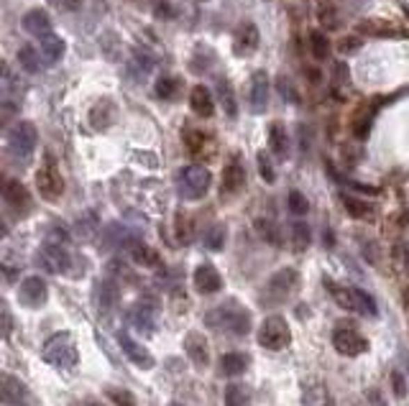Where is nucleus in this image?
Returning <instances> with one entry per match:
<instances>
[{
    "label": "nucleus",
    "instance_id": "nucleus-26",
    "mask_svg": "<svg viewBox=\"0 0 409 406\" xmlns=\"http://www.w3.org/2000/svg\"><path fill=\"white\" fill-rule=\"evenodd\" d=\"M3 401L10 406H24L29 401V389L24 381H18L13 375H3Z\"/></svg>",
    "mask_w": 409,
    "mask_h": 406
},
{
    "label": "nucleus",
    "instance_id": "nucleus-10",
    "mask_svg": "<svg viewBox=\"0 0 409 406\" xmlns=\"http://www.w3.org/2000/svg\"><path fill=\"white\" fill-rule=\"evenodd\" d=\"M39 263L44 266V271H49V274H70L72 256L64 243L44 241V245L39 250Z\"/></svg>",
    "mask_w": 409,
    "mask_h": 406
},
{
    "label": "nucleus",
    "instance_id": "nucleus-3",
    "mask_svg": "<svg viewBox=\"0 0 409 406\" xmlns=\"http://www.w3.org/2000/svg\"><path fill=\"white\" fill-rule=\"evenodd\" d=\"M41 358L54 368H74L77 366V360H79L74 337H72L70 332H56V335H51L47 343H44Z\"/></svg>",
    "mask_w": 409,
    "mask_h": 406
},
{
    "label": "nucleus",
    "instance_id": "nucleus-8",
    "mask_svg": "<svg viewBox=\"0 0 409 406\" xmlns=\"http://www.w3.org/2000/svg\"><path fill=\"white\" fill-rule=\"evenodd\" d=\"M210 181H213V177H210V172L205 166L189 164L179 172V181L177 184H179V195L184 200H200L210 189Z\"/></svg>",
    "mask_w": 409,
    "mask_h": 406
},
{
    "label": "nucleus",
    "instance_id": "nucleus-25",
    "mask_svg": "<svg viewBox=\"0 0 409 406\" xmlns=\"http://www.w3.org/2000/svg\"><path fill=\"white\" fill-rule=\"evenodd\" d=\"M128 253L134 258V263L143 266V268H159L161 266V256H159L157 248H151L141 241H131L128 243Z\"/></svg>",
    "mask_w": 409,
    "mask_h": 406
},
{
    "label": "nucleus",
    "instance_id": "nucleus-52",
    "mask_svg": "<svg viewBox=\"0 0 409 406\" xmlns=\"http://www.w3.org/2000/svg\"><path fill=\"white\" fill-rule=\"evenodd\" d=\"M197 3H202V0H197Z\"/></svg>",
    "mask_w": 409,
    "mask_h": 406
},
{
    "label": "nucleus",
    "instance_id": "nucleus-15",
    "mask_svg": "<svg viewBox=\"0 0 409 406\" xmlns=\"http://www.w3.org/2000/svg\"><path fill=\"white\" fill-rule=\"evenodd\" d=\"M246 187V169L238 161H230L225 169H223V179H220V197L230 200L236 197L241 189Z\"/></svg>",
    "mask_w": 409,
    "mask_h": 406
},
{
    "label": "nucleus",
    "instance_id": "nucleus-38",
    "mask_svg": "<svg viewBox=\"0 0 409 406\" xmlns=\"http://www.w3.org/2000/svg\"><path fill=\"white\" fill-rule=\"evenodd\" d=\"M310 238H312V233H310L307 222H294L291 225V245H294V250H305L310 245Z\"/></svg>",
    "mask_w": 409,
    "mask_h": 406
},
{
    "label": "nucleus",
    "instance_id": "nucleus-14",
    "mask_svg": "<svg viewBox=\"0 0 409 406\" xmlns=\"http://www.w3.org/2000/svg\"><path fill=\"white\" fill-rule=\"evenodd\" d=\"M128 322H131L136 330H143L146 335H151L154 327H157V302H151V299L136 302V304L131 307V312H128Z\"/></svg>",
    "mask_w": 409,
    "mask_h": 406
},
{
    "label": "nucleus",
    "instance_id": "nucleus-29",
    "mask_svg": "<svg viewBox=\"0 0 409 406\" xmlns=\"http://www.w3.org/2000/svg\"><path fill=\"white\" fill-rule=\"evenodd\" d=\"M251 366V358L243 355V352H225L220 358V373L223 375H241L248 371Z\"/></svg>",
    "mask_w": 409,
    "mask_h": 406
},
{
    "label": "nucleus",
    "instance_id": "nucleus-44",
    "mask_svg": "<svg viewBox=\"0 0 409 406\" xmlns=\"http://www.w3.org/2000/svg\"><path fill=\"white\" fill-rule=\"evenodd\" d=\"M108 396L118 406H138L136 404V396L128 389H108Z\"/></svg>",
    "mask_w": 409,
    "mask_h": 406
},
{
    "label": "nucleus",
    "instance_id": "nucleus-6",
    "mask_svg": "<svg viewBox=\"0 0 409 406\" xmlns=\"http://www.w3.org/2000/svg\"><path fill=\"white\" fill-rule=\"evenodd\" d=\"M36 189H39L41 200H47V202H56L62 197L64 179L54 156H44V161H41L39 172H36Z\"/></svg>",
    "mask_w": 409,
    "mask_h": 406
},
{
    "label": "nucleus",
    "instance_id": "nucleus-12",
    "mask_svg": "<svg viewBox=\"0 0 409 406\" xmlns=\"http://www.w3.org/2000/svg\"><path fill=\"white\" fill-rule=\"evenodd\" d=\"M246 100H248V108H251L253 115H261V113L268 108V77H266V72H253L251 74Z\"/></svg>",
    "mask_w": 409,
    "mask_h": 406
},
{
    "label": "nucleus",
    "instance_id": "nucleus-19",
    "mask_svg": "<svg viewBox=\"0 0 409 406\" xmlns=\"http://www.w3.org/2000/svg\"><path fill=\"white\" fill-rule=\"evenodd\" d=\"M302 404L305 406H335L332 401V393L328 391L323 381L317 378H310V381L302 383Z\"/></svg>",
    "mask_w": 409,
    "mask_h": 406
},
{
    "label": "nucleus",
    "instance_id": "nucleus-9",
    "mask_svg": "<svg viewBox=\"0 0 409 406\" xmlns=\"http://www.w3.org/2000/svg\"><path fill=\"white\" fill-rule=\"evenodd\" d=\"M36 138H39V133H36V125L29 123V120H21V123L13 125V131L8 136V143H10V154L21 161H29L33 156V151H36Z\"/></svg>",
    "mask_w": 409,
    "mask_h": 406
},
{
    "label": "nucleus",
    "instance_id": "nucleus-13",
    "mask_svg": "<svg viewBox=\"0 0 409 406\" xmlns=\"http://www.w3.org/2000/svg\"><path fill=\"white\" fill-rule=\"evenodd\" d=\"M118 345L120 350L126 352V358L134 363V366L143 368V371H149V368H154V355H151L146 348H143L138 340H134V337L128 335L126 330H120L118 332Z\"/></svg>",
    "mask_w": 409,
    "mask_h": 406
},
{
    "label": "nucleus",
    "instance_id": "nucleus-31",
    "mask_svg": "<svg viewBox=\"0 0 409 406\" xmlns=\"http://www.w3.org/2000/svg\"><path fill=\"white\" fill-rule=\"evenodd\" d=\"M340 202H343L346 212L353 220H371L374 218V204H369L366 200H358V197H353V195H343L340 197Z\"/></svg>",
    "mask_w": 409,
    "mask_h": 406
},
{
    "label": "nucleus",
    "instance_id": "nucleus-51",
    "mask_svg": "<svg viewBox=\"0 0 409 406\" xmlns=\"http://www.w3.org/2000/svg\"><path fill=\"white\" fill-rule=\"evenodd\" d=\"M90 406H100V404H90Z\"/></svg>",
    "mask_w": 409,
    "mask_h": 406
},
{
    "label": "nucleus",
    "instance_id": "nucleus-36",
    "mask_svg": "<svg viewBox=\"0 0 409 406\" xmlns=\"http://www.w3.org/2000/svg\"><path fill=\"white\" fill-rule=\"evenodd\" d=\"M251 404V393L246 386H238V383H230L225 389V406H248Z\"/></svg>",
    "mask_w": 409,
    "mask_h": 406
},
{
    "label": "nucleus",
    "instance_id": "nucleus-53",
    "mask_svg": "<svg viewBox=\"0 0 409 406\" xmlns=\"http://www.w3.org/2000/svg\"><path fill=\"white\" fill-rule=\"evenodd\" d=\"M174 406H179V404H174Z\"/></svg>",
    "mask_w": 409,
    "mask_h": 406
},
{
    "label": "nucleus",
    "instance_id": "nucleus-41",
    "mask_svg": "<svg viewBox=\"0 0 409 406\" xmlns=\"http://www.w3.org/2000/svg\"><path fill=\"white\" fill-rule=\"evenodd\" d=\"M202 241L210 250H220L223 245H225V225H213L205 233Z\"/></svg>",
    "mask_w": 409,
    "mask_h": 406
},
{
    "label": "nucleus",
    "instance_id": "nucleus-2",
    "mask_svg": "<svg viewBox=\"0 0 409 406\" xmlns=\"http://www.w3.org/2000/svg\"><path fill=\"white\" fill-rule=\"evenodd\" d=\"M299 289V271L297 268H282L276 271L266 282L264 291H261V304L266 307H279L284 302H289Z\"/></svg>",
    "mask_w": 409,
    "mask_h": 406
},
{
    "label": "nucleus",
    "instance_id": "nucleus-21",
    "mask_svg": "<svg viewBox=\"0 0 409 406\" xmlns=\"http://www.w3.org/2000/svg\"><path fill=\"white\" fill-rule=\"evenodd\" d=\"M184 352H187V358L195 363L197 368H205L210 363V350H207V340H205L200 332H189L184 337Z\"/></svg>",
    "mask_w": 409,
    "mask_h": 406
},
{
    "label": "nucleus",
    "instance_id": "nucleus-28",
    "mask_svg": "<svg viewBox=\"0 0 409 406\" xmlns=\"http://www.w3.org/2000/svg\"><path fill=\"white\" fill-rule=\"evenodd\" d=\"M120 299V286L115 284V279H102L100 284H97V307L100 309H113V307L118 304Z\"/></svg>",
    "mask_w": 409,
    "mask_h": 406
},
{
    "label": "nucleus",
    "instance_id": "nucleus-39",
    "mask_svg": "<svg viewBox=\"0 0 409 406\" xmlns=\"http://www.w3.org/2000/svg\"><path fill=\"white\" fill-rule=\"evenodd\" d=\"M287 207H289L291 215H297V218H302V215H307L310 212V202H307V197L302 195V192H297V189H291L289 197H287Z\"/></svg>",
    "mask_w": 409,
    "mask_h": 406
},
{
    "label": "nucleus",
    "instance_id": "nucleus-43",
    "mask_svg": "<svg viewBox=\"0 0 409 406\" xmlns=\"http://www.w3.org/2000/svg\"><path fill=\"white\" fill-rule=\"evenodd\" d=\"M177 238H179L182 243L192 241V220H189L187 212H179V215H177Z\"/></svg>",
    "mask_w": 409,
    "mask_h": 406
},
{
    "label": "nucleus",
    "instance_id": "nucleus-22",
    "mask_svg": "<svg viewBox=\"0 0 409 406\" xmlns=\"http://www.w3.org/2000/svg\"><path fill=\"white\" fill-rule=\"evenodd\" d=\"M21 26H24L26 33H31L36 39H41V36L49 31H54V29H51V18H49V13L44 8L29 10L24 16V21H21Z\"/></svg>",
    "mask_w": 409,
    "mask_h": 406
},
{
    "label": "nucleus",
    "instance_id": "nucleus-23",
    "mask_svg": "<svg viewBox=\"0 0 409 406\" xmlns=\"http://www.w3.org/2000/svg\"><path fill=\"white\" fill-rule=\"evenodd\" d=\"M189 108L195 110L200 117H213L215 113V97L205 85H195L189 92Z\"/></svg>",
    "mask_w": 409,
    "mask_h": 406
},
{
    "label": "nucleus",
    "instance_id": "nucleus-45",
    "mask_svg": "<svg viewBox=\"0 0 409 406\" xmlns=\"http://www.w3.org/2000/svg\"><path fill=\"white\" fill-rule=\"evenodd\" d=\"M44 241L64 243V245H67V243H70V233H67V227H64V225H51L47 230V238H44Z\"/></svg>",
    "mask_w": 409,
    "mask_h": 406
},
{
    "label": "nucleus",
    "instance_id": "nucleus-11",
    "mask_svg": "<svg viewBox=\"0 0 409 406\" xmlns=\"http://www.w3.org/2000/svg\"><path fill=\"white\" fill-rule=\"evenodd\" d=\"M18 299H21V304L31 307V309L44 307L47 304V299H49L47 282H44L41 276H29V279H24L21 286H18Z\"/></svg>",
    "mask_w": 409,
    "mask_h": 406
},
{
    "label": "nucleus",
    "instance_id": "nucleus-40",
    "mask_svg": "<svg viewBox=\"0 0 409 406\" xmlns=\"http://www.w3.org/2000/svg\"><path fill=\"white\" fill-rule=\"evenodd\" d=\"M259 174L261 179L266 181V184H274L276 181V169H274V161H271V156H268L266 151H259Z\"/></svg>",
    "mask_w": 409,
    "mask_h": 406
},
{
    "label": "nucleus",
    "instance_id": "nucleus-37",
    "mask_svg": "<svg viewBox=\"0 0 409 406\" xmlns=\"http://www.w3.org/2000/svg\"><path fill=\"white\" fill-rule=\"evenodd\" d=\"M184 146L192 156H200L205 149H207V133L202 131H187L184 133Z\"/></svg>",
    "mask_w": 409,
    "mask_h": 406
},
{
    "label": "nucleus",
    "instance_id": "nucleus-20",
    "mask_svg": "<svg viewBox=\"0 0 409 406\" xmlns=\"http://www.w3.org/2000/svg\"><path fill=\"white\" fill-rule=\"evenodd\" d=\"M154 70H157V59L146 49H136L134 54H131V59H128V74H131V79H146Z\"/></svg>",
    "mask_w": 409,
    "mask_h": 406
},
{
    "label": "nucleus",
    "instance_id": "nucleus-42",
    "mask_svg": "<svg viewBox=\"0 0 409 406\" xmlns=\"http://www.w3.org/2000/svg\"><path fill=\"white\" fill-rule=\"evenodd\" d=\"M151 10H154V16L164 18V21L177 16V8H174L172 0H151Z\"/></svg>",
    "mask_w": 409,
    "mask_h": 406
},
{
    "label": "nucleus",
    "instance_id": "nucleus-1",
    "mask_svg": "<svg viewBox=\"0 0 409 406\" xmlns=\"http://www.w3.org/2000/svg\"><path fill=\"white\" fill-rule=\"evenodd\" d=\"M205 325L213 330H220V332H228V335H236V337H246L251 332V312L241 307L238 302H225V304H218L213 307L210 312L205 314Z\"/></svg>",
    "mask_w": 409,
    "mask_h": 406
},
{
    "label": "nucleus",
    "instance_id": "nucleus-49",
    "mask_svg": "<svg viewBox=\"0 0 409 406\" xmlns=\"http://www.w3.org/2000/svg\"><path fill=\"white\" fill-rule=\"evenodd\" d=\"M62 3H64V8L79 10V8H82V3H85V0H62Z\"/></svg>",
    "mask_w": 409,
    "mask_h": 406
},
{
    "label": "nucleus",
    "instance_id": "nucleus-34",
    "mask_svg": "<svg viewBox=\"0 0 409 406\" xmlns=\"http://www.w3.org/2000/svg\"><path fill=\"white\" fill-rule=\"evenodd\" d=\"M218 92H220V102H223L225 115L236 117L238 115V102H236V95H233V87H230L228 79H220V82H218Z\"/></svg>",
    "mask_w": 409,
    "mask_h": 406
},
{
    "label": "nucleus",
    "instance_id": "nucleus-16",
    "mask_svg": "<svg viewBox=\"0 0 409 406\" xmlns=\"http://www.w3.org/2000/svg\"><path fill=\"white\" fill-rule=\"evenodd\" d=\"M259 29H256V24H251V21H246V24L238 26L236 36H233V49H236L238 56H248L253 54L256 49H259Z\"/></svg>",
    "mask_w": 409,
    "mask_h": 406
},
{
    "label": "nucleus",
    "instance_id": "nucleus-35",
    "mask_svg": "<svg viewBox=\"0 0 409 406\" xmlns=\"http://www.w3.org/2000/svg\"><path fill=\"white\" fill-rule=\"evenodd\" d=\"M179 92V77H172V74H161L157 79V95L161 100H174Z\"/></svg>",
    "mask_w": 409,
    "mask_h": 406
},
{
    "label": "nucleus",
    "instance_id": "nucleus-18",
    "mask_svg": "<svg viewBox=\"0 0 409 406\" xmlns=\"http://www.w3.org/2000/svg\"><path fill=\"white\" fill-rule=\"evenodd\" d=\"M192 282H195V289L200 291V294H215V291H220V286H223V279L213 263L197 266Z\"/></svg>",
    "mask_w": 409,
    "mask_h": 406
},
{
    "label": "nucleus",
    "instance_id": "nucleus-24",
    "mask_svg": "<svg viewBox=\"0 0 409 406\" xmlns=\"http://www.w3.org/2000/svg\"><path fill=\"white\" fill-rule=\"evenodd\" d=\"M39 51L47 64H56L64 56V51H67V44H64V39L59 33L49 31L39 39Z\"/></svg>",
    "mask_w": 409,
    "mask_h": 406
},
{
    "label": "nucleus",
    "instance_id": "nucleus-32",
    "mask_svg": "<svg viewBox=\"0 0 409 406\" xmlns=\"http://www.w3.org/2000/svg\"><path fill=\"white\" fill-rule=\"evenodd\" d=\"M113 115H115L113 102L102 100L100 105H95L93 113H90V123H93V128H97V131H105V128L113 123Z\"/></svg>",
    "mask_w": 409,
    "mask_h": 406
},
{
    "label": "nucleus",
    "instance_id": "nucleus-30",
    "mask_svg": "<svg viewBox=\"0 0 409 406\" xmlns=\"http://www.w3.org/2000/svg\"><path fill=\"white\" fill-rule=\"evenodd\" d=\"M18 64H21V67H24L26 72H29V74H39L41 70H44V56H41V51L36 47H29V44H26V47H21L18 49Z\"/></svg>",
    "mask_w": 409,
    "mask_h": 406
},
{
    "label": "nucleus",
    "instance_id": "nucleus-48",
    "mask_svg": "<svg viewBox=\"0 0 409 406\" xmlns=\"http://www.w3.org/2000/svg\"><path fill=\"white\" fill-rule=\"evenodd\" d=\"M10 332V312H8V307H3V335L8 337Z\"/></svg>",
    "mask_w": 409,
    "mask_h": 406
},
{
    "label": "nucleus",
    "instance_id": "nucleus-4",
    "mask_svg": "<svg viewBox=\"0 0 409 406\" xmlns=\"http://www.w3.org/2000/svg\"><path fill=\"white\" fill-rule=\"evenodd\" d=\"M328 289H330L332 299L338 302V307L348 309V312L363 314V317H376L378 307L376 299L366 294L363 289H355V286H338V284L328 282Z\"/></svg>",
    "mask_w": 409,
    "mask_h": 406
},
{
    "label": "nucleus",
    "instance_id": "nucleus-33",
    "mask_svg": "<svg viewBox=\"0 0 409 406\" xmlns=\"http://www.w3.org/2000/svg\"><path fill=\"white\" fill-rule=\"evenodd\" d=\"M310 49H312V56L315 59H328L330 56V39H328V33L315 29V31H310Z\"/></svg>",
    "mask_w": 409,
    "mask_h": 406
},
{
    "label": "nucleus",
    "instance_id": "nucleus-50",
    "mask_svg": "<svg viewBox=\"0 0 409 406\" xmlns=\"http://www.w3.org/2000/svg\"><path fill=\"white\" fill-rule=\"evenodd\" d=\"M371 404H374V406H386L384 404V401H381V393H378V391H371Z\"/></svg>",
    "mask_w": 409,
    "mask_h": 406
},
{
    "label": "nucleus",
    "instance_id": "nucleus-46",
    "mask_svg": "<svg viewBox=\"0 0 409 406\" xmlns=\"http://www.w3.org/2000/svg\"><path fill=\"white\" fill-rule=\"evenodd\" d=\"M320 21H323L325 31L338 29V18H335V10H332V8H323V10H320Z\"/></svg>",
    "mask_w": 409,
    "mask_h": 406
},
{
    "label": "nucleus",
    "instance_id": "nucleus-7",
    "mask_svg": "<svg viewBox=\"0 0 409 406\" xmlns=\"http://www.w3.org/2000/svg\"><path fill=\"white\" fill-rule=\"evenodd\" d=\"M332 348L346 358H355V355H363L369 350V340L355 330V325L338 322L335 330H332Z\"/></svg>",
    "mask_w": 409,
    "mask_h": 406
},
{
    "label": "nucleus",
    "instance_id": "nucleus-5",
    "mask_svg": "<svg viewBox=\"0 0 409 406\" xmlns=\"http://www.w3.org/2000/svg\"><path fill=\"white\" fill-rule=\"evenodd\" d=\"M291 343V330L287 325L284 317L279 314H271L266 320L261 322L259 327V345L261 348H266V350H284V348H289Z\"/></svg>",
    "mask_w": 409,
    "mask_h": 406
},
{
    "label": "nucleus",
    "instance_id": "nucleus-47",
    "mask_svg": "<svg viewBox=\"0 0 409 406\" xmlns=\"http://www.w3.org/2000/svg\"><path fill=\"white\" fill-rule=\"evenodd\" d=\"M392 381H394V391H396V396H404V389H407V386H404V381H401V375L394 373Z\"/></svg>",
    "mask_w": 409,
    "mask_h": 406
},
{
    "label": "nucleus",
    "instance_id": "nucleus-27",
    "mask_svg": "<svg viewBox=\"0 0 409 406\" xmlns=\"http://www.w3.org/2000/svg\"><path fill=\"white\" fill-rule=\"evenodd\" d=\"M268 149L274 151L279 159L289 156V133L282 123H271L268 125Z\"/></svg>",
    "mask_w": 409,
    "mask_h": 406
},
{
    "label": "nucleus",
    "instance_id": "nucleus-17",
    "mask_svg": "<svg viewBox=\"0 0 409 406\" xmlns=\"http://www.w3.org/2000/svg\"><path fill=\"white\" fill-rule=\"evenodd\" d=\"M3 200H6V204H8L13 212H18V215L31 207L29 189H26L18 179H6V184H3Z\"/></svg>",
    "mask_w": 409,
    "mask_h": 406
}]
</instances>
